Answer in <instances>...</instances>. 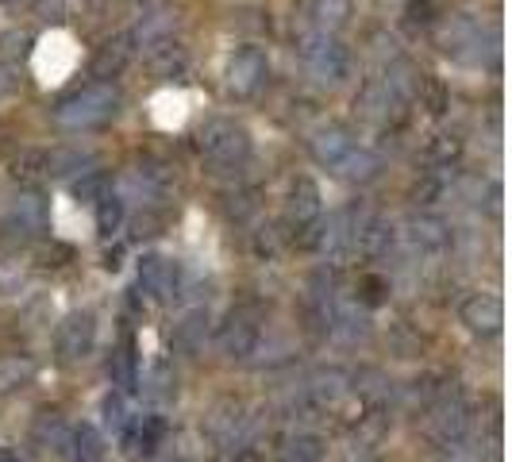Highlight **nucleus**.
Segmentation results:
<instances>
[{
    "label": "nucleus",
    "mask_w": 512,
    "mask_h": 462,
    "mask_svg": "<svg viewBox=\"0 0 512 462\" xmlns=\"http://www.w3.org/2000/svg\"><path fill=\"white\" fill-rule=\"evenodd\" d=\"M120 104H124V97L112 81H89L54 104V124L62 131H93L108 124L120 112Z\"/></svg>",
    "instance_id": "obj_1"
},
{
    "label": "nucleus",
    "mask_w": 512,
    "mask_h": 462,
    "mask_svg": "<svg viewBox=\"0 0 512 462\" xmlns=\"http://www.w3.org/2000/svg\"><path fill=\"white\" fill-rule=\"evenodd\" d=\"M262 308L258 305H235L228 312V320L220 324V332H216V347H220V355L231 362H247L251 355L258 351V339H262Z\"/></svg>",
    "instance_id": "obj_2"
},
{
    "label": "nucleus",
    "mask_w": 512,
    "mask_h": 462,
    "mask_svg": "<svg viewBox=\"0 0 512 462\" xmlns=\"http://www.w3.org/2000/svg\"><path fill=\"white\" fill-rule=\"evenodd\" d=\"M297 54H301V62H305L320 81H343L347 70H351L347 47H343L335 35L316 31V27H305V31L297 35Z\"/></svg>",
    "instance_id": "obj_3"
},
{
    "label": "nucleus",
    "mask_w": 512,
    "mask_h": 462,
    "mask_svg": "<svg viewBox=\"0 0 512 462\" xmlns=\"http://www.w3.org/2000/svg\"><path fill=\"white\" fill-rule=\"evenodd\" d=\"M197 147L212 166H239L251 154V135L243 124H235L228 116H216L197 131Z\"/></svg>",
    "instance_id": "obj_4"
},
{
    "label": "nucleus",
    "mask_w": 512,
    "mask_h": 462,
    "mask_svg": "<svg viewBox=\"0 0 512 462\" xmlns=\"http://www.w3.org/2000/svg\"><path fill=\"white\" fill-rule=\"evenodd\" d=\"M43 228H47V201L39 193H20L0 216V243L4 247H24Z\"/></svg>",
    "instance_id": "obj_5"
},
{
    "label": "nucleus",
    "mask_w": 512,
    "mask_h": 462,
    "mask_svg": "<svg viewBox=\"0 0 512 462\" xmlns=\"http://www.w3.org/2000/svg\"><path fill=\"white\" fill-rule=\"evenodd\" d=\"M466 401H462L455 389H443V393H436V401L424 409V432L436 439V443H443V447H455L462 439V432H466Z\"/></svg>",
    "instance_id": "obj_6"
},
{
    "label": "nucleus",
    "mask_w": 512,
    "mask_h": 462,
    "mask_svg": "<svg viewBox=\"0 0 512 462\" xmlns=\"http://www.w3.org/2000/svg\"><path fill=\"white\" fill-rule=\"evenodd\" d=\"M270 77V58L262 47H239L228 58V89L235 97H251Z\"/></svg>",
    "instance_id": "obj_7"
},
{
    "label": "nucleus",
    "mask_w": 512,
    "mask_h": 462,
    "mask_svg": "<svg viewBox=\"0 0 512 462\" xmlns=\"http://www.w3.org/2000/svg\"><path fill=\"white\" fill-rule=\"evenodd\" d=\"M58 355L62 362H81L93 355L97 347V316L93 312H70L62 324H58Z\"/></svg>",
    "instance_id": "obj_8"
},
{
    "label": "nucleus",
    "mask_w": 512,
    "mask_h": 462,
    "mask_svg": "<svg viewBox=\"0 0 512 462\" xmlns=\"http://www.w3.org/2000/svg\"><path fill=\"white\" fill-rule=\"evenodd\" d=\"M462 324L474 335H497L505 324V305L497 293H470L459 308Z\"/></svg>",
    "instance_id": "obj_9"
},
{
    "label": "nucleus",
    "mask_w": 512,
    "mask_h": 462,
    "mask_svg": "<svg viewBox=\"0 0 512 462\" xmlns=\"http://www.w3.org/2000/svg\"><path fill=\"white\" fill-rule=\"evenodd\" d=\"M139 285L151 293L154 301H174L181 285V266L174 258L162 255H147L139 262Z\"/></svg>",
    "instance_id": "obj_10"
},
{
    "label": "nucleus",
    "mask_w": 512,
    "mask_h": 462,
    "mask_svg": "<svg viewBox=\"0 0 512 462\" xmlns=\"http://www.w3.org/2000/svg\"><path fill=\"white\" fill-rule=\"evenodd\" d=\"M324 212V197H320V185L312 178H297L289 189V201H285V220L293 228H312Z\"/></svg>",
    "instance_id": "obj_11"
},
{
    "label": "nucleus",
    "mask_w": 512,
    "mask_h": 462,
    "mask_svg": "<svg viewBox=\"0 0 512 462\" xmlns=\"http://www.w3.org/2000/svg\"><path fill=\"white\" fill-rule=\"evenodd\" d=\"M405 239H409V247L416 255H443L447 251V243H451V231L447 224L439 220V216H412L409 224H405Z\"/></svg>",
    "instance_id": "obj_12"
},
{
    "label": "nucleus",
    "mask_w": 512,
    "mask_h": 462,
    "mask_svg": "<svg viewBox=\"0 0 512 462\" xmlns=\"http://www.w3.org/2000/svg\"><path fill=\"white\" fill-rule=\"evenodd\" d=\"M97 166V154L85 151V147H51L43 151V174L47 178H74V174H93Z\"/></svg>",
    "instance_id": "obj_13"
},
{
    "label": "nucleus",
    "mask_w": 512,
    "mask_h": 462,
    "mask_svg": "<svg viewBox=\"0 0 512 462\" xmlns=\"http://www.w3.org/2000/svg\"><path fill=\"white\" fill-rule=\"evenodd\" d=\"M239 428H243V409L235 401H220L216 409L205 416V432L224 451H239Z\"/></svg>",
    "instance_id": "obj_14"
},
{
    "label": "nucleus",
    "mask_w": 512,
    "mask_h": 462,
    "mask_svg": "<svg viewBox=\"0 0 512 462\" xmlns=\"http://www.w3.org/2000/svg\"><path fill=\"white\" fill-rule=\"evenodd\" d=\"M397 104H401V97H397V89L385 77H370L359 89V97H355V108H359L366 120H389V112Z\"/></svg>",
    "instance_id": "obj_15"
},
{
    "label": "nucleus",
    "mask_w": 512,
    "mask_h": 462,
    "mask_svg": "<svg viewBox=\"0 0 512 462\" xmlns=\"http://www.w3.org/2000/svg\"><path fill=\"white\" fill-rule=\"evenodd\" d=\"M147 70H151L158 81H178V77H185V70H189V54H185V47L174 43V39H162V43L147 47Z\"/></svg>",
    "instance_id": "obj_16"
},
{
    "label": "nucleus",
    "mask_w": 512,
    "mask_h": 462,
    "mask_svg": "<svg viewBox=\"0 0 512 462\" xmlns=\"http://www.w3.org/2000/svg\"><path fill=\"white\" fill-rule=\"evenodd\" d=\"M208 332H212V316L205 308H193L181 316V324H174V347L181 355H201L208 343Z\"/></svg>",
    "instance_id": "obj_17"
},
{
    "label": "nucleus",
    "mask_w": 512,
    "mask_h": 462,
    "mask_svg": "<svg viewBox=\"0 0 512 462\" xmlns=\"http://www.w3.org/2000/svg\"><path fill=\"white\" fill-rule=\"evenodd\" d=\"M351 20V0H308V27L316 31H343Z\"/></svg>",
    "instance_id": "obj_18"
},
{
    "label": "nucleus",
    "mask_w": 512,
    "mask_h": 462,
    "mask_svg": "<svg viewBox=\"0 0 512 462\" xmlns=\"http://www.w3.org/2000/svg\"><path fill=\"white\" fill-rule=\"evenodd\" d=\"M351 147H355V139H351L347 128H324L320 135H312V143H308V151H312V158L320 166H335Z\"/></svg>",
    "instance_id": "obj_19"
},
{
    "label": "nucleus",
    "mask_w": 512,
    "mask_h": 462,
    "mask_svg": "<svg viewBox=\"0 0 512 462\" xmlns=\"http://www.w3.org/2000/svg\"><path fill=\"white\" fill-rule=\"evenodd\" d=\"M31 443L35 447H47V451H62L70 443V428L58 412H39L35 424H31Z\"/></svg>",
    "instance_id": "obj_20"
},
{
    "label": "nucleus",
    "mask_w": 512,
    "mask_h": 462,
    "mask_svg": "<svg viewBox=\"0 0 512 462\" xmlns=\"http://www.w3.org/2000/svg\"><path fill=\"white\" fill-rule=\"evenodd\" d=\"M131 54H135V43H131L128 35H120V39L104 43L101 51H97V58H93V74H97V77L124 74V66L131 62Z\"/></svg>",
    "instance_id": "obj_21"
},
{
    "label": "nucleus",
    "mask_w": 512,
    "mask_h": 462,
    "mask_svg": "<svg viewBox=\"0 0 512 462\" xmlns=\"http://www.w3.org/2000/svg\"><path fill=\"white\" fill-rule=\"evenodd\" d=\"M339 178H347V181H370L378 170H382V158L374 151H362V147H351V151L343 154L339 162L332 166Z\"/></svg>",
    "instance_id": "obj_22"
},
{
    "label": "nucleus",
    "mask_w": 512,
    "mask_h": 462,
    "mask_svg": "<svg viewBox=\"0 0 512 462\" xmlns=\"http://www.w3.org/2000/svg\"><path fill=\"white\" fill-rule=\"evenodd\" d=\"M174 24H178V20H174L170 12H151V16H143L139 24L131 27L128 39L135 43V47H139V43H143V47H154V43L170 39V31H174Z\"/></svg>",
    "instance_id": "obj_23"
},
{
    "label": "nucleus",
    "mask_w": 512,
    "mask_h": 462,
    "mask_svg": "<svg viewBox=\"0 0 512 462\" xmlns=\"http://www.w3.org/2000/svg\"><path fill=\"white\" fill-rule=\"evenodd\" d=\"M108 374H112V382L120 385L124 393H131V389L139 385V355H135V343H124V347L112 355Z\"/></svg>",
    "instance_id": "obj_24"
},
{
    "label": "nucleus",
    "mask_w": 512,
    "mask_h": 462,
    "mask_svg": "<svg viewBox=\"0 0 512 462\" xmlns=\"http://www.w3.org/2000/svg\"><path fill=\"white\" fill-rule=\"evenodd\" d=\"M416 97H420V108H428L432 116H443V112L451 108V89L432 74L416 81Z\"/></svg>",
    "instance_id": "obj_25"
},
{
    "label": "nucleus",
    "mask_w": 512,
    "mask_h": 462,
    "mask_svg": "<svg viewBox=\"0 0 512 462\" xmlns=\"http://www.w3.org/2000/svg\"><path fill=\"white\" fill-rule=\"evenodd\" d=\"M31 374H35L31 359H24V355H4V359H0V397L12 393V389H20V385H27Z\"/></svg>",
    "instance_id": "obj_26"
},
{
    "label": "nucleus",
    "mask_w": 512,
    "mask_h": 462,
    "mask_svg": "<svg viewBox=\"0 0 512 462\" xmlns=\"http://www.w3.org/2000/svg\"><path fill=\"white\" fill-rule=\"evenodd\" d=\"M343 389H347V374H343V370H320V374L308 382V393H312L320 405L335 401Z\"/></svg>",
    "instance_id": "obj_27"
},
{
    "label": "nucleus",
    "mask_w": 512,
    "mask_h": 462,
    "mask_svg": "<svg viewBox=\"0 0 512 462\" xmlns=\"http://www.w3.org/2000/svg\"><path fill=\"white\" fill-rule=\"evenodd\" d=\"M320 459H324V443L316 436L289 439L282 447V455H278V462H320Z\"/></svg>",
    "instance_id": "obj_28"
},
{
    "label": "nucleus",
    "mask_w": 512,
    "mask_h": 462,
    "mask_svg": "<svg viewBox=\"0 0 512 462\" xmlns=\"http://www.w3.org/2000/svg\"><path fill=\"white\" fill-rule=\"evenodd\" d=\"M12 178L24 181V185H35V181H47L43 174V151H20L12 158Z\"/></svg>",
    "instance_id": "obj_29"
},
{
    "label": "nucleus",
    "mask_w": 512,
    "mask_h": 462,
    "mask_svg": "<svg viewBox=\"0 0 512 462\" xmlns=\"http://www.w3.org/2000/svg\"><path fill=\"white\" fill-rule=\"evenodd\" d=\"M120 220H124V201L108 189L97 201V228H101V235H112V231L120 228Z\"/></svg>",
    "instance_id": "obj_30"
},
{
    "label": "nucleus",
    "mask_w": 512,
    "mask_h": 462,
    "mask_svg": "<svg viewBox=\"0 0 512 462\" xmlns=\"http://www.w3.org/2000/svg\"><path fill=\"white\" fill-rule=\"evenodd\" d=\"M162 436H166L162 416H143V420H139V432H135V447H139L143 455H151L154 447L162 443Z\"/></svg>",
    "instance_id": "obj_31"
},
{
    "label": "nucleus",
    "mask_w": 512,
    "mask_h": 462,
    "mask_svg": "<svg viewBox=\"0 0 512 462\" xmlns=\"http://www.w3.org/2000/svg\"><path fill=\"white\" fill-rule=\"evenodd\" d=\"M74 443H77V459L81 462H97L104 455L101 436H97V428H89V424H81V428H77Z\"/></svg>",
    "instance_id": "obj_32"
},
{
    "label": "nucleus",
    "mask_w": 512,
    "mask_h": 462,
    "mask_svg": "<svg viewBox=\"0 0 512 462\" xmlns=\"http://www.w3.org/2000/svg\"><path fill=\"white\" fill-rule=\"evenodd\" d=\"M385 293H389V282L385 278H378V274H366L359 282V301L362 305H382Z\"/></svg>",
    "instance_id": "obj_33"
},
{
    "label": "nucleus",
    "mask_w": 512,
    "mask_h": 462,
    "mask_svg": "<svg viewBox=\"0 0 512 462\" xmlns=\"http://www.w3.org/2000/svg\"><path fill=\"white\" fill-rule=\"evenodd\" d=\"M405 20H409L412 27H432L436 24V0H409Z\"/></svg>",
    "instance_id": "obj_34"
},
{
    "label": "nucleus",
    "mask_w": 512,
    "mask_h": 462,
    "mask_svg": "<svg viewBox=\"0 0 512 462\" xmlns=\"http://www.w3.org/2000/svg\"><path fill=\"white\" fill-rule=\"evenodd\" d=\"M428 154H432L436 162H451V158H459L462 154V139H455V135H432Z\"/></svg>",
    "instance_id": "obj_35"
},
{
    "label": "nucleus",
    "mask_w": 512,
    "mask_h": 462,
    "mask_svg": "<svg viewBox=\"0 0 512 462\" xmlns=\"http://www.w3.org/2000/svg\"><path fill=\"white\" fill-rule=\"evenodd\" d=\"M104 420H108V428H116V432H124V428H128V416H124V393H108V401H104Z\"/></svg>",
    "instance_id": "obj_36"
},
{
    "label": "nucleus",
    "mask_w": 512,
    "mask_h": 462,
    "mask_svg": "<svg viewBox=\"0 0 512 462\" xmlns=\"http://www.w3.org/2000/svg\"><path fill=\"white\" fill-rule=\"evenodd\" d=\"M16 89H20V74H16L12 66H4V62H0V101H8Z\"/></svg>",
    "instance_id": "obj_37"
},
{
    "label": "nucleus",
    "mask_w": 512,
    "mask_h": 462,
    "mask_svg": "<svg viewBox=\"0 0 512 462\" xmlns=\"http://www.w3.org/2000/svg\"><path fill=\"white\" fill-rule=\"evenodd\" d=\"M74 255L70 247H62V243H51L47 251H43V266H66V258Z\"/></svg>",
    "instance_id": "obj_38"
},
{
    "label": "nucleus",
    "mask_w": 512,
    "mask_h": 462,
    "mask_svg": "<svg viewBox=\"0 0 512 462\" xmlns=\"http://www.w3.org/2000/svg\"><path fill=\"white\" fill-rule=\"evenodd\" d=\"M39 16L58 20V16H62V0H39Z\"/></svg>",
    "instance_id": "obj_39"
},
{
    "label": "nucleus",
    "mask_w": 512,
    "mask_h": 462,
    "mask_svg": "<svg viewBox=\"0 0 512 462\" xmlns=\"http://www.w3.org/2000/svg\"><path fill=\"white\" fill-rule=\"evenodd\" d=\"M235 462H262V459H258L251 447H239V451H235Z\"/></svg>",
    "instance_id": "obj_40"
},
{
    "label": "nucleus",
    "mask_w": 512,
    "mask_h": 462,
    "mask_svg": "<svg viewBox=\"0 0 512 462\" xmlns=\"http://www.w3.org/2000/svg\"><path fill=\"white\" fill-rule=\"evenodd\" d=\"M0 462H24V459H20L16 451H0Z\"/></svg>",
    "instance_id": "obj_41"
}]
</instances>
